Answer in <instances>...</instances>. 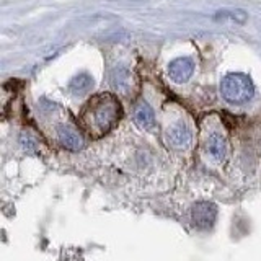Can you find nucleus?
<instances>
[{
    "label": "nucleus",
    "instance_id": "nucleus-1",
    "mask_svg": "<svg viewBox=\"0 0 261 261\" xmlns=\"http://www.w3.org/2000/svg\"><path fill=\"white\" fill-rule=\"evenodd\" d=\"M121 118V105L113 95L103 93L90 100L82 114V124L95 137H100L118 124Z\"/></svg>",
    "mask_w": 261,
    "mask_h": 261
},
{
    "label": "nucleus",
    "instance_id": "nucleus-2",
    "mask_svg": "<svg viewBox=\"0 0 261 261\" xmlns=\"http://www.w3.org/2000/svg\"><path fill=\"white\" fill-rule=\"evenodd\" d=\"M220 93L224 100L232 105H242L247 103L255 93L251 80L243 75V73H228L220 82Z\"/></svg>",
    "mask_w": 261,
    "mask_h": 261
},
{
    "label": "nucleus",
    "instance_id": "nucleus-3",
    "mask_svg": "<svg viewBox=\"0 0 261 261\" xmlns=\"http://www.w3.org/2000/svg\"><path fill=\"white\" fill-rule=\"evenodd\" d=\"M110 84L118 93L129 95L133 92L134 84H136L134 73L127 67H124V65H118V67H114L110 73Z\"/></svg>",
    "mask_w": 261,
    "mask_h": 261
},
{
    "label": "nucleus",
    "instance_id": "nucleus-4",
    "mask_svg": "<svg viewBox=\"0 0 261 261\" xmlns=\"http://www.w3.org/2000/svg\"><path fill=\"white\" fill-rule=\"evenodd\" d=\"M193 224L198 228H211L216 222L217 209L212 202H198L193 207Z\"/></svg>",
    "mask_w": 261,
    "mask_h": 261
},
{
    "label": "nucleus",
    "instance_id": "nucleus-5",
    "mask_svg": "<svg viewBox=\"0 0 261 261\" xmlns=\"http://www.w3.org/2000/svg\"><path fill=\"white\" fill-rule=\"evenodd\" d=\"M167 141L168 144L173 147V149H188L191 145L193 141V134H191V129L188 127L185 122H175L173 126L168 129L167 133Z\"/></svg>",
    "mask_w": 261,
    "mask_h": 261
},
{
    "label": "nucleus",
    "instance_id": "nucleus-6",
    "mask_svg": "<svg viewBox=\"0 0 261 261\" xmlns=\"http://www.w3.org/2000/svg\"><path fill=\"white\" fill-rule=\"evenodd\" d=\"M194 72V64L188 57H178V59L171 61L168 65V75L175 84H185L190 80V77Z\"/></svg>",
    "mask_w": 261,
    "mask_h": 261
},
{
    "label": "nucleus",
    "instance_id": "nucleus-7",
    "mask_svg": "<svg viewBox=\"0 0 261 261\" xmlns=\"http://www.w3.org/2000/svg\"><path fill=\"white\" fill-rule=\"evenodd\" d=\"M204 149H206V153L214 162L224 160L225 155H227V141H225V136L217 133V130L211 133L206 137V144H204Z\"/></svg>",
    "mask_w": 261,
    "mask_h": 261
},
{
    "label": "nucleus",
    "instance_id": "nucleus-8",
    "mask_svg": "<svg viewBox=\"0 0 261 261\" xmlns=\"http://www.w3.org/2000/svg\"><path fill=\"white\" fill-rule=\"evenodd\" d=\"M57 137L59 142L70 150H79L84 147V139L79 134L77 129H73L72 126H59L57 127Z\"/></svg>",
    "mask_w": 261,
    "mask_h": 261
},
{
    "label": "nucleus",
    "instance_id": "nucleus-9",
    "mask_svg": "<svg viewBox=\"0 0 261 261\" xmlns=\"http://www.w3.org/2000/svg\"><path fill=\"white\" fill-rule=\"evenodd\" d=\"M134 119L136 124L141 129H152L155 124V114L153 110L147 103H141L134 111Z\"/></svg>",
    "mask_w": 261,
    "mask_h": 261
},
{
    "label": "nucleus",
    "instance_id": "nucleus-10",
    "mask_svg": "<svg viewBox=\"0 0 261 261\" xmlns=\"http://www.w3.org/2000/svg\"><path fill=\"white\" fill-rule=\"evenodd\" d=\"M92 85H93V79L90 75H87V73H80V75H77L75 79H72L70 92L77 93V95L85 93V92H88L90 88H92Z\"/></svg>",
    "mask_w": 261,
    "mask_h": 261
},
{
    "label": "nucleus",
    "instance_id": "nucleus-11",
    "mask_svg": "<svg viewBox=\"0 0 261 261\" xmlns=\"http://www.w3.org/2000/svg\"><path fill=\"white\" fill-rule=\"evenodd\" d=\"M217 18H230V20H235V21H245V18H247V15H245L243 10H232V12H219Z\"/></svg>",
    "mask_w": 261,
    "mask_h": 261
}]
</instances>
